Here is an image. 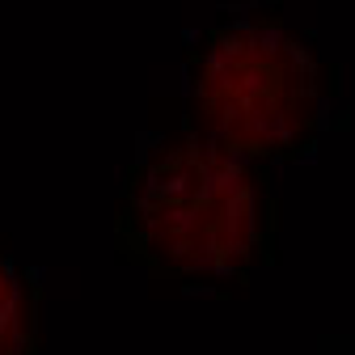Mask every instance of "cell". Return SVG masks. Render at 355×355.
<instances>
[{"label": "cell", "mask_w": 355, "mask_h": 355, "mask_svg": "<svg viewBox=\"0 0 355 355\" xmlns=\"http://www.w3.org/2000/svg\"><path fill=\"white\" fill-rule=\"evenodd\" d=\"M326 123V68L284 13L233 17L195 51V136L254 165L296 161Z\"/></svg>", "instance_id": "cell-2"}, {"label": "cell", "mask_w": 355, "mask_h": 355, "mask_svg": "<svg viewBox=\"0 0 355 355\" xmlns=\"http://www.w3.org/2000/svg\"><path fill=\"white\" fill-rule=\"evenodd\" d=\"M279 203L262 165L191 136L127 169L114 241L157 279L245 284L275 258Z\"/></svg>", "instance_id": "cell-1"}, {"label": "cell", "mask_w": 355, "mask_h": 355, "mask_svg": "<svg viewBox=\"0 0 355 355\" xmlns=\"http://www.w3.org/2000/svg\"><path fill=\"white\" fill-rule=\"evenodd\" d=\"M0 355H38V288L0 250Z\"/></svg>", "instance_id": "cell-3"}]
</instances>
